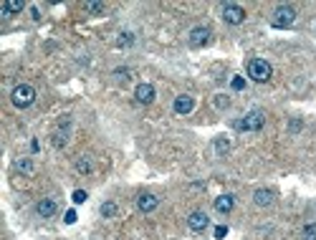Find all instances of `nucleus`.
<instances>
[{"instance_id":"1","label":"nucleus","mask_w":316,"mask_h":240,"mask_svg":"<svg viewBox=\"0 0 316 240\" xmlns=\"http://www.w3.org/2000/svg\"><path fill=\"white\" fill-rule=\"evenodd\" d=\"M10 101H13V107H18V109H28L36 101V88L31 84H18L10 91Z\"/></svg>"},{"instance_id":"2","label":"nucleus","mask_w":316,"mask_h":240,"mask_svg":"<svg viewBox=\"0 0 316 240\" xmlns=\"http://www.w3.org/2000/svg\"><path fill=\"white\" fill-rule=\"evenodd\" d=\"M271 76H273V68L268 61H263V58H250L248 61V79H253L255 84H266Z\"/></svg>"},{"instance_id":"3","label":"nucleus","mask_w":316,"mask_h":240,"mask_svg":"<svg viewBox=\"0 0 316 240\" xmlns=\"http://www.w3.org/2000/svg\"><path fill=\"white\" fill-rule=\"evenodd\" d=\"M263 124H266V114H263L261 109H253V111H248L243 119H240L235 127H238L240 131H261Z\"/></svg>"},{"instance_id":"4","label":"nucleus","mask_w":316,"mask_h":240,"mask_svg":"<svg viewBox=\"0 0 316 240\" xmlns=\"http://www.w3.org/2000/svg\"><path fill=\"white\" fill-rule=\"evenodd\" d=\"M296 21V10L291 5H278L273 10V16H271V25L273 28H291Z\"/></svg>"},{"instance_id":"5","label":"nucleus","mask_w":316,"mask_h":240,"mask_svg":"<svg viewBox=\"0 0 316 240\" xmlns=\"http://www.w3.org/2000/svg\"><path fill=\"white\" fill-rule=\"evenodd\" d=\"M223 21L228 25H240L246 21V10L240 5H235V3H225L223 5Z\"/></svg>"},{"instance_id":"6","label":"nucleus","mask_w":316,"mask_h":240,"mask_svg":"<svg viewBox=\"0 0 316 240\" xmlns=\"http://www.w3.org/2000/svg\"><path fill=\"white\" fill-rule=\"evenodd\" d=\"M187 43L192 48H203V46H207L210 43V28H205V25H195L192 31H190V36H187Z\"/></svg>"},{"instance_id":"7","label":"nucleus","mask_w":316,"mask_h":240,"mask_svg":"<svg viewBox=\"0 0 316 240\" xmlns=\"http://www.w3.org/2000/svg\"><path fill=\"white\" fill-rule=\"evenodd\" d=\"M207 215L203 213V210H195V213H190L187 215V228L190 230H195V233H203L205 228H207Z\"/></svg>"},{"instance_id":"8","label":"nucleus","mask_w":316,"mask_h":240,"mask_svg":"<svg viewBox=\"0 0 316 240\" xmlns=\"http://www.w3.org/2000/svg\"><path fill=\"white\" fill-rule=\"evenodd\" d=\"M159 205V197L152 192H142L139 197H137V207H139V213H152V210H157Z\"/></svg>"},{"instance_id":"9","label":"nucleus","mask_w":316,"mask_h":240,"mask_svg":"<svg viewBox=\"0 0 316 240\" xmlns=\"http://www.w3.org/2000/svg\"><path fill=\"white\" fill-rule=\"evenodd\" d=\"M155 86L152 84H139L137 88H134V99H137L139 104H152L155 101Z\"/></svg>"},{"instance_id":"10","label":"nucleus","mask_w":316,"mask_h":240,"mask_svg":"<svg viewBox=\"0 0 316 240\" xmlns=\"http://www.w3.org/2000/svg\"><path fill=\"white\" fill-rule=\"evenodd\" d=\"M68 124H71V119H68V116H61L58 131L53 134V144H56V147H66V142H68Z\"/></svg>"},{"instance_id":"11","label":"nucleus","mask_w":316,"mask_h":240,"mask_svg":"<svg viewBox=\"0 0 316 240\" xmlns=\"http://www.w3.org/2000/svg\"><path fill=\"white\" fill-rule=\"evenodd\" d=\"M56 210H58V205H56V200H51V197H43V200H38V205H36V213H38L41 218H53Z\"/></svg>"},{"instance_id":"12","label":"nucleus","mask_w":316,"mask_h":240,"mask_svg":"<svg viewBox=\"0 0 316 240\" xmlns=\"http://www.w3.org/2000/svg\"><path fill=\"white\" fill-rule=\"evenodd\" d=\"M213 207L218 210L220 215H228L230 210L235 207V197L233 195H220V197H215V202H213Z\"/></svg>"},{"instance_id":"13","label":"nucleus","mask_w":316,"mask_h":240,"mask_svg":"<svg viewBox=\"0 0 316 240\" xmlns=\"http://www.w3.org/2000/svg\"><path fill=\"white\" fill-rule=\"evenodd\" d=\"M195 109V99L190 96V94H180L177 99H175V111L177 114H190Z\"/></svg>"},{"instance_id":"14","label":"nucleus","mask_w":316,"mask_h":240,"mask_svg":"<svg viewBox=\"0 0 316 240\" xmlns=\"http://www.w3.org/2000/svg\"><path fill=\"white\" fill-rule=\"evenodd\" d=\"M25 8L23 0H10V3H3L0 5V16L3 18H10V16H16V13H21Z\"/></svg>"},{"instance_id":"15","label":"nucleus","mask_w":316,"mask_h":240,"mask_svg":"<svg viewBox=\"0 0 316 240\" xmlns=\"http://www.w3.org/2000/svg\"><path fill=\"white\" fill-rule=\"evenodd\" d=\"M253 200H255L258 207H268L271 202H273V192H271V190H255Z\"/></svg>"},{"instance_id":"16","label":"nucleus","mask_w":316,"mask_h":240,"mask_svg":"<svg viewBox=\"0 0 316 240\" xmlns=\"http://www.w3.org/2000/svg\"><path fill=\"white\" fill-rule=\"evenodd\" d=\"M213 147H215V152H218L220 157H225V154L230 152V139H228V137H215Z\"/></svg>"},{"instance_id":"17","label":"nucleus","mask_w":316,"mask_h":240,"mask_svg":"<svg viewBox=\"0 0 316 240\" xmlns=\"http://www.w3.org/2000/svg\"><path fill=\"white\" fill-rule=\"evenodd\" d=\"M91 170H94V167H91V159H89V157H79V159H76V172L89 175Z\"/></svg>"},{"instance_id":"18","label":"nucleus","mask_w":316,"mask_h":240,"mask_svg":"<svg viewBox=\"0 0 316 240\" xmlns=\"http://www.w3.org/2000/svg\"><path fill=\"white\" fill-rule=\"evenodd\" d=\"M119 46L122 48H129V46H134V33H129V31H124V33H119Z\"/></svg>"},{"instance_id":"19","label":"nucleus","mask_w":316,"mask_h":240,"mask_svg":"<svg viewBox=\"0 0 316 240\" xmlns=\"http://www.w3.org/2000/svg\"><path fill=\"white\" fill-rule=\"evenodd\" d=\"M16 170L23 172V175H31V172H33V162H31V159H18V162H16Z\"/></svg>"},{"instance_id":"20","label":"nucleus","mask_w":316,"mask_h":240,"mask_svg":"<svg viewBox=\"0 0 316 240\" xmlns=\"http://www.w3.org/2000/svg\"><path fill=\"white\" fill-rule=\"evenodd\" d=\"M104 10H107V5H104V3H86V13H89V16H101Z\"/></svg>"},{"instance_id":"21","label":"nucleus","mask_w":316,"mask_h":240,"mask_svg":"<svg viewBox=\"0 0 316 240\" xmlns=\"http://www.w3.org/2000/svg\"><path fill=\"white\" fill-rule=\"evenodd\" d=\"M101 215H104V218H114V215H116V202H112V200L104 202V205H101Z\"/></svg>"},{"instance_id":"22","label":"nucleus","mask_w":316,"mask_h":240,"mask_svg":"<svg viewBox=\"0 0 316 240\" xmlns=\"http://www.w3.org/2000/svg\"><path fill=\"white\" fill-rule=\"evenodd\" d=\"M213 104H215V109H228V107H230V99L225 96V94H218Z\"/></svg>"},{"instance_id":"23","label":"nucleus","mask_w":316,"mask_h":240,"mask_svg":"<svg viewBox=\"0 0 316 240\" xmlns=\"http://www.w3.org/2000/svg\"><path fill=\"white\" fill-rule=\"evenodd\" d=\"M230 86H233V91H243V88H246V79L243 76H233L230 79Z\"/></svg>"},{"instance_id":"24","label":"nucleus","mask_w":316,"mask_h":240,"mask_svg":"<svg viewBox=\"0 0 316 240\" xmlns=\"http://www.w3.org/2000/svg\"><path fill=\"white\" fill-rule=\"evenodd\" d=\"M86 197H89V195H86L84 190H76V192L71 195V200H73V205H84V202H86Z\"/></svg>"},{"instance_id":"25","label":"nucleus","mask_w":316,"mask_h":240,"mask_svg":"<svg viewBox=\"0 0 316 240\" xmlns=\"http://www.w3.org/2000/svg\"><path fill=\"white\" fill-rule=\"evenodd\" d=\"M304 240H316V222H311V225L304 228Z\"/></svg>"},{"instance_id":"26","label":"nucleus","mask_w":316,"mask_h":240,"mask_svg":"<svg viewBox=\"0 0 316 240\" xmlns=\"http://www.w3.org/2000/svg\"><path fill=\"white\" fill-rule=\"evenodd\" d=\"M129 76H132L129 68H116L114 71V79H119V81H129Z\"/></svg>"},{"instance_id":"27","label":"nucleus","mask_w":316,"mask_h":240,"mask_svg":"<svg viewBox=\"0 0 316 240\" xmlns=\"http://www.w3.org/2000/svg\"><path fill=\"white\" fill-rule=\"evenodd\" d=\"M225 235H228V228H225V225H218L215 228V240H223Z\"/></svg>"},{"instance_id":"28","label":"nucleus","mask_w":316,"mask_h":240,"mask_svg":"<svg viewBox=\"0 0 316 240\" xmlns=\"http://www.w3.org/2000/svg\"><path fill=\"white\" fill-rule=\"evenodd\" d=\"M68 225H73V222H76V210H68V213H66V218H64Z\"/></svg>"},{"instance_id":"29","label":"nucleus","mask_w":316,"mask_h":240,"mask_svg":"<svg viewBox=\"0 0 316 240\" xmlns=\"http://www.w3.org/2000/svg\"><path fill=\"white\" fill-rule=\"evenodd\" d=\"M31 16H33V21H41V10L38 8H31Z\"/></svg>"}]
</instances>
